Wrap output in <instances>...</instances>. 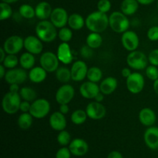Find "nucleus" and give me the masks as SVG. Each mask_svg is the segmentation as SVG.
I'll list each match as a JSON object with an SVG mask.
<instances>
[{
  "label": "nucleus",
  "mask_w": 158,
  "mask_h": 158,
  "mask_svg": "<svg viewBox=\"0 0 158 158\" xmlns=\"http://www.w3.org/2000/svg\"><path fill=\"white\" fill-rule=\"evenodd\" d=\"M69 16V15H68L66 9L61 7H57L52 9V14L49 19L52 24L57 29H61V28L65 27L66 24H68Z\"/></svg>",
  "instance_id": "14"
},
{
  "label": "nucleus",
  "mask_w": 158,
  "mask_h": 158,
  "mask_svg": "<svg viewBox=\"0 0 158 158\" xmlns=\"http://www.w3.org/2000/svg\"><path fill=\"white\" fill-rule=\"evenodd\" d=\"M6 52L4 50V49H3V47H1L0 48V55H1V56H0V63H2L3 61H4L5 58H6Z\"/></svg>",
  "instance_id": "53"
},
{
  "label": "nucleus",
  "mask_w": 158,
  "mask_h": 158,
  "mask_svg": "<svg viewBox=\"0 0 158 158\" xmlns=\"http://www.w3.org/2000/svg\"><path fill=\"white\" fill-rule=\"evenodd\" d=\"M87 117L88 116L86 114V110L78 109L73 112L70 119L72 123H74V124L81 125L86 122Z\"/></svg>",
  "instance_id": "33"
},
{
  "label": "nucleus",
  "mask_w": 158,
  "mask_h": 158,
  "mask_svg": "<svg viewBox=\"0 0 158 158\" xmlns=\"http://www.w3.org/2000/svg\"><path fill=\"white\" fill-rule=\"evenodd\" d=\"M19 13L23 18L30 19L35 16V9L29 4H23L19 9Z\"/></svg>",
  "instance_id": "35"
},
{
  "label": "nucleus",
  "mask_w": 158,
  "mask_h": 158,
  "mask_svg": "<svg viewBox=\"0 0 158 158\" xmlns=\"http://www.w3.org/2000/svg\"><path fill=\"white\" fill-rule=\"evenodd\" d=\"M121 43L123 48L129 52L137 50L140 44V40L135 32L127 30L122 33Z\"/></svg>",
  "instance_id": "12"
},
{
  "label": "nucleus",
  "mask_w": 158,
  "mask_h": 158,
  "mask_svg": "<svg viewBox=\"0 0 158 158\" xmlns=\"http://www.w3.org/2000/svg\"><path fill=\"white\" fill-rule=\"evenodd\" d=\"M139 2L137 0H123L120 5V11L126 15H132L137 12Z\"/></svg>",
  "instance_id": "26"
},
{
  "label": "nucleus",
  "mask_w": 158,
  "mask_h": 158,
  "mask_svg": "<svg viewBox=\"0 0 158 158\" xmlns=\"http://www.w3.org/2000/svg\"><path fill=\"white\" fill-rule=\"evenodd\" d=\"M22 98L19 93L8 92L4 95L2 101V106L5 113L8 114H15L19 110Z\"/></svg>",
  "instance_id": "4"
},
{
  "label": "nucleus",
  "mask_w": 158,
  "mask_h": 158,
  "mask_svg": "<svg viewBox=\"0 0 158 158\" xmlns=\"http://www.w3.org/2000/svg\"><path fill=\"white\" fill-rule=\"evenodd\" d=\"M157 8H158V2H157Z\"/></svg>",
  "instance_id": "57"
},
{
  "label": "nucleus",
  "mask_w": 158,
  "mask_h": 158,
  "mask_svg": "<svg viewBox=\"0 0 158 158\" xmlns=\"http://www.w3.org/2000/svg\"><path fill=\"white\" fill-rule=\"evenodd\" d=\"M157 158H158V157H157Z\"/></svg>",
  "instance_id": "58"
},
{
  "label": "nucleus",
  "mask_w": 158,
  "mask_h": 158,
  "mask_svg": "<svg viewBox=\"0 0 158 158\" xmlns=\"http://www.w3.org/2000/svg\"><path fill=\"white\" fill-rule=\"evenodd\" d=\"M146 75L152 81H155L158 79V68L154 65H150L146 68Z\"/></svg>",
  "instance_id": "40"
},
{
  "label": "nucleus",
  "mask_w": 158,
  "mask_h": 158,
  "mask_svg": "<svg viewBox=\"0 0 158 158\" xmlns=\"http://www.w3.org/2000/svg\"><path fill=\"white\" fill-rule=\"evenodd\" d=\"M2 47L7 54L15 55L24 48V40L19 35H11L6 39Z\"/></svg>",
  "instance_id": "9"
},
{
  "label": "nucleus",
  "mask_w": 158,
  "mask_h": 158,
  "mask_svg": "<svg viewBox=\"0 0 158 158\" xmlns=\"http://www.w3.org/2000/svg\"><path fill=\"white\" fill-rule=\"evenodd\" d=\"M35 16L40 20H47L50 18L52 9L51 5L47 2H40L35 8Z\"/></svg>",
  "instance_id": "23"
},
{
  "label": "nucleus",
  "mask_w": 158,
  "mask_h": 158,
  "mask_svg": "<svg viewBox=\"0 0 158 158\" xmlns=\"http://www.w3.org/2000/svg\"><path fill=\"white\" fill-rule=\"evenodd\" d=\"M107 158H123V155L121 154V153H120L119 151H111L109 154H108Z\"/></svg>",
  "instance_id": "47"
},
{
  "label": "nucleus",
  "mask_w": 158,
  "mask_h": 158,
  "mask_svg": "<svg viewBox=\"0 0 158 158\" xmlns=\"http://www.w3.org/2000/svg\"><path fill=\"white\" fill-rule=\"evenodd\" d=\"M86 25V19L78 13H73L69 16L68 26L73 30H80Z\"/></svg>",
  "instance_id": "27"
},
{
  "label": "nucleus",
  "mask_w": 158,
  "mask_h": 158,
  "mask_svg": "<svg viewBox=\"0 0 158 158\" xmlns=\"http://www.w3.org/2000/svg\"><path fill=\"white\" fill-rule=\"evenodd\" d=\"M69 111V107L68 104H60V112L63 114L64 115L67 114Z\"/></svg>",
  "instance_id": "48"
},
{
  "label": "nucleus",
  "mask_w": 158,
  "mask_h": 158,
  "mask_svg": "<svg viewBox=\"0 0 158 158\" xmlns=\"http://www.w3.org/2000/svg\"><path fill=\"white\" fill-rule=\"evenodd\" d=\"M56 29L50 20H40L35 26V34L43 42L52 43L58 36Z\"/></svg>",
  "instance_id": "2"
},
{
  "label": "nucleus",
  "mask_w": 158,
  "mask_h": 158,
  "mask_svg": "<svg viewBox=\"0 0 158 158\" xmlns=\"http://www.w3.org/2000/svg\"><path fill=\"white\" fill-rule=\"evenodd\" d=\"M29 77L27 72L23 68H13L10 69L6 72L5 80L9 85L16 83V84H22L26 81Z\"/></svg>",
  "instance_id": "10"
},
{
  "label": "nucleus",
  "mask_w": 158,
  "mask_h": 158,
  "mask_svg": "<svg viewBox=\"0 0 158 158\" xmlns=\"http://www.w3.org/2000/svg\"><path fill=\"white\" fill-rule=\"evenodd\" d=\"M50 103L43 98L36 99L32 102L29 113L35 119H43L49 114L50 111Z\"/></svg>",
  "instance_id": "6"
},
{
  "label": "nucleus",
  "mask_w": 158,
  "mask_h": 158,
  "mask_svg": "<svg viewBox=\"0 0 158 158\" xmlns=\"http://www.w3.org/2000/svg\"><path fill=\"white\" fill-rule=\"evenodd\" d=\"M56 77L57 80L60 83H67L72 80V75H71V70L69 68L66 66H61L57 69L56 71Z\"/></svg>",
  "instance_id": "30"
},
{
  "label": "nucleus",
  "mask_w": 158,
  "mask_h": 158,
  "mask_svg": "<svg viewBox=\"0 0 158 158\" xmlns=\"http://www.w3.org/2000/svg\"><path fill=\"white\" fill-rule=\"evenodd\" d=\"M86 26L90 32L101 33L109 26V16L98 10L91 12L86 19Z\"/></svg>",
  "instance_id": "1"
},
{
  "label": "nucleus",
  "mask_w": 158,
  "mask_h": 158,
  "mask_svg": "<svg viewBox=\"0 0 158 158\" xmlns=\"http://www.w3.org/2000/svg\"><path fill=\"white\" fill-rule=\"evenodd\" d=\"M1 1L3 2H6V3H9V4H12V3L16 2L18 0H1Z\"/></svg>",
  "instance_id": "56"
},
{
  "label": "nucleus",
  "mask_w": 158,
  "mask_h": 158,
  "mask_svg": "<svg viewBox=\"0 0 158 158\" xmlns=\"http://www.w3.org/2000/svg\"><path fill=\"white\" fill-rule=\"evenodd\" d=\"M80 54L84 59H89L93 56V49L87 45L83 46L80 49Z\"/></svg>",
  "instance_id": "45"
},
{
  "label": "nucleus",
  "mask_w": 158,
  "mask_h": 158,
  "mask_svg": "<svg viewBox=\"0 0 158 158\" xmlns=\"http://www.w3.org/2000/svg\"><path fill=\"white\" fill-rule=\"evenodd\" d=\"M131 73H132V72H131V69L128 67L123 68V69L121 70L122 77H123L124 78H126V79L127 78V77H129L130 76H131Z\"/></svg>",
  "instance_id": "49"
},
{
  "label": "nucleus",
  "mask_w": 158,
  "mask_h": 158,
  "mask_svg": "<svg viewBox=\"0 0 158 158\" xmlns=\"http://www.w3.org/2000/svg\"><path fill=\"white\" fill-rule=\"evenodd\" d=\"M31 107V102L26 101V100H23L20 103L19 110L23 113H29Z\"/></svg>",
  "instance_id": "46"
},
{
  "label": "nucleus",
  "mask_w": 158,
  "mask_h": 158,
  "mask_svg": "<svg viewBox=\"0 0 158 158\" xmlns=\"http://www.w3.org/2000/svg\"><path fill=\"white\" fill-rule=\"evenodd\" d=\"M19 84H16V83H13V84H10L9 86V91L12 93H19Z\"/></svg>",
  "instance_id": "50"
},
{
  "label": "nucleus",
  "mask_w": 158,
  "mask_h": 158,
  "mask_svg": "<svg viewBox=\"0 0 158 158\" xmlns=\"http://www.w3.org/2000/svg\"><path fill=\"white\" fill-rule=\"evenodd\" d=\"M86 112L89 118L97 120H101L106 116V110L101 103L93 101L88 103L86 107Z\"/></svg>",
  "instance_id": "13"
},
{
  "label": "nucleus",
  "mask_w": 158,
  "mask_h": 158,
  "mask_svg": "<svg viewBox=\"0 0 158 158\" xmlns=\"http://www.w3.org/2000/svg\"><path fill=\"white\" fill-rule=\"evenodd\" d=\"M148 61L151 65L158 66V49H153L148 55Z\"/></svg>",
  "instance_id": "44"
},
{
  "label": "nucleus",
  "mask_w": 158,
  "mask_h": 158,
  "mask_svg": "<svg viewBox=\"0 0 158 158\" xmlns=\"http://www.w3.org/2000/svg\"><path fill=\"white\" fill-rule=\"evenodd\" d=\"M57 141H58L59 144L63 147L69 145L71 142V136L69 133L65 130L60 131L58 136H57Z\"/></svg>",
  "instance_id": "39"
},
{
  "label": "nucleus",
  "mask_w": 158,
  "mask_h": 158,
  "mask_svg": "<svg viewBox=\"0 0 158 158\" xmlns=\"http://www.w3.org/2000/svg\"><path fill=\"white\" fill-rule=\"evenodd\" d=\"M75 96V89L71 85L65 83L62 85L56 93V100L59 104H68Z\"/></svg>",
  "instance_id": "11"
},
{
  "label": "nucleus",
  "mask_w": 158,
  "mask_h": 158,
  "mask_svg": "<svg viewBox=\"0 0 158 158\" xmlns=\"http://www.w3.org/2000/svg\"><path fill=\"white\" fill-rule=\"evenodd\" d=\"M139 120L140 123L145 127H152L157 120L155 112L149 107H144L139 113Z\"/></svg>",
  "instance_id": "22"
},
{
  "label": "nucleus",
  "mask_w": 158,
  "mask_h": 158,
  "mask_svg": "<svg viewBox=\"0 0 158 158\" xmlns=\"http://www.w3.org/2000/svg\"><path fill=\"white\" fill-rule=\"evenodd\" d=\"M0 8H1V14H0V20L4 21L10 18L12 15V9L10 4L2 2L0 3Z\"/></svg>",
  "instance_id": "37"
},
{
  "label": "nucleus",
  "mask_w": 158,
  "mask_h": 158,
  "mask_svg": "<svg viewBox=\"0 0 158 158\" xmlns=\"http://www.w3.org/2000/svg\"><path fill=\"white\" fill-rule=\"evenodd\" d=\"M153 87H154V92L158 95V79L155 81H154V85H153Z\"/></svg>",
  "instance_id": "55"
},
{
  "label": "nucleus",
  "mask_w": 158,
  "mask_h": 158,
  "mask_svg": "<svg viewBox=\"0 0 158 158\" xmlns=\"http://www.w3.org/2000/svg\"><path fill=\"white\" fill-rule=\"evenodd\" d=\"M148 57L144 52L139 50L130 52L127 56V63L130 68L135 70H142L148 67Z\"/></svg>",
  "instance_id": "5"
},
{
  "label": "nucleus",
  "mask_w": 158,
  "mask_h": 158,
  "mask_svg": "<svg viewBox=\"0 0 158 158\" xmlns=\"http://www.w3.org/2000/svg\"><path fill=\"white\" fill-rule=\"evenodd\" d=\"M58 37L63 43H68L73 38V31L70 28L63 27L58 32Z\"/></svg>",
  "instance_id": "38"
},
{
  "label": "nucleus",
  "mask_w": 158,
  "mask_h": 158,
  "mask_svg": "<svg viewBox=\"0 0 158 158\" xmlns=\"http://www.w3.org/2000/svg\"><path fill=\"white\" fill-rule=\"evenodd\" d=\"M35 59L34 54L26 52L22 54L19 57V64L22 68L25 69H31L34 67Z\"/></svg>",
  "instance_id": "28"
},
{
  "label": "nucleus",
  "mask_w": 158,
  "mask_h": 158,
  "mask_svg": "<svg viewBox=\"0 0 158 158\" xmlns=\"http://www.w3.org/2000/svg\"><path fill=\"white\" fill-rule=\"evenodd\" d=\"M34 117L31 115L30 113H23L20 114L19 117L17 120L18 126L22 130H28L32 126V122H33Z\"/></svg>",
  "instance_id": "31"
},
{
  "label": "nucleus",
  "mask_w": 158,
  "mask_h": 158,
  "mask_svg": "<svg viewBox=\"0 0 158 158\" xmlns=\"http://www.w3.org/2000/svg\"><path fill=\"white\" fill-rule=\"evenodd\" d=\"M24 48L34 55L40 54L43 50V41L37 35H28L24 40Z\"/></svg>",
  "instance_id": "16"
},
{
  "label": "nucleus",
  "mask_w": 158,
  "mask_h": 158,
  "mask_svg": "<svg viewBox=\"0 0 158 158\" xmlns=\"http://www.w3.org/2000/svg\"><path fill=\"white\" fill-rule=\"evenodd\" d=\"M6 68L1 63V65H0V78L1 79H4L6 77V72H7V71H6Z\"/></svg>",
  "instance_id": "52"
},
{
  "label": "nucleus",
  "mask_w": 158,
  "mask_h": 158,
  "mask_svg": "<svg viewBox=\"0 0 158 158\" xmlns=\"http://www.w3.org/2000/svg\"><path fill=\"white\" fill-rule=\"evenodd\" d=\"M130 20L127 15L120 12H114L109 16V26L114 32L117 33H123L127 31L130 27Z\"/></svg>",
  "instance_id": "3"
},
{
  "label": "nucleus",
  "mask_w": 158,
  "mask_h": 158,
  "mask_svg": "<svg viewBox=\"0 0 158 158\" xmlns=\"http://www.w3.org/2000/svg\"><path fill=\"white\" fill-rule=\"evenodd\" d=\"M139 2V4L143 5V6H148V5H151V3L154 2L155 0H137Z\"/></svg>",
  "instance_id": "54"
},
{
  "label": "nucleus",
  "mask_w": 158,
  "mask_h": 158,
  "mask_svg": "<svg viewBox=\"0 0 158 158\" xmlns=\"http://www.w3.org/2000/svg\"><path fill=\"white\" fill-rule=\"evenodd\" d=\"M88 66L83 60H77L71 66V75L72 80L75 82L83 81L87 76Z\"/></svg>",
  "instance_id": "15"
},
{
  "label": "nucleus",
  "mask_w": 158,
  "mask_h": 158,
  "mask_svg": "<svg viewBox=\"0 0 158 158\" xmlns=\"http://www.w3.org/2000/svg\"><path fill=\"white\" fill-rule=\"evenodd\" d=\"M19 95L21 97L22 100H26L29 102H33L34 100H36L37 94L35 89L28 86H24L22 87L19 90Z\"/></svg>",
  "instance_id": "32"
},
{
  "label": "nucleus",
  "mask_w": 158,
  "mask_h": 158,
  "mask_svg": "<svg viewBox=\"0 0 158 158\" xmlns=\"http://www.w3.org/2000/svg\"><path fill=\"white\" fill-rule=\"evenodd\" d=\"M111 9V2L110 0H99L97 2V9L103 13H107Z\"/></svg>",
  "instance_id": "41"
},
{
  "label": "nucleus",
  "mask_w": 158,
  "mask_h": 158,
  "mask_svg": "<svg viewBox=\"0 0 158 158\" xmlns=\"http://www.w3.org/2000/svg\"><path fill=\"white\" fill-rule=\"evenodd\" d=\"M40 66L47 73H53L57 70L60 65V60L56 54L52 52H45L40 59Z\"/></svg>",
  "instance_id": "8"
},
{
  "label": "nucleus",
  "mask_w": 158,
  "mask_h": 158,
  "mask_svg": "<svg viewBox=\"0 0 158 158\" xmlns=\"http://www.w3.org/2000/svg\"><path fill=\"white\" fill-rule=\"evenodd\" d=\"M94 100H95V101L99 102V103H101V102L104 100V94H103L102 92H100L97 96H96Z\"/></svg>",
  "instance_id": "51"
},
{
  "label": "nucleus",
  "mask_w": 158,
  "mask_h": 158,
  "mask_svg": "<svg viewBox=\"0 0 158 158\" xmlns=\"http://www.w3.org/2000/svg\"><path fill=\"white\" fill-rule=\"evenodd\" d=\"M117 85L118 82L115 77H108L102 80L99 86H100V92L103 93L104 95H110L117 89Z\"/></svg>",
  "instance_id": "24"
},
{
  "label": "nucleus",
  "mask_w": 158,
  "mask_h": 158,
  "mask_svg": "<svg viewBox=\"0 0 158 158\" xmlns=\"http://www.w3.org/2000/svg\"><path fill=\"white\" fill-rule=\"evenodd\" d=\"M49 125L51 128L56 131H61L66 129L67 122L66 117L60 111L54 112L49 117Z\"/></svg>",
  "instance_id": "21"
},
{
  "label": "nucleus",
  "mask_w": 158,
  "mask_h": 158,
  "mask_svg": "<svg viewBox=\"0 0 158 158\" xmlns=\"http://www.w3.org/2000/svg\"><path fill=\"white\" fill-rule=\"evenodd\" d=\"M100 92V86H98L97 83L89 80L82 83L80 87V94L85 99H94Z\"/></svg>",
  "instance_id": "19"
},
{
  "label": "nucleus",
  "mask_w": 158,
  "mask_h": 158,
  "mask_svg": "<svg viewBox=\"0 0 158 158\" xmlns=\"http://www.w3.org/2000/svg\"><path fill=\"white\" fill-rule=\"evenodd\" d=\"M145 144L151 150H158V127H150L145 131L143 134Z\"/></svg>",
  "instance_id": "20"
},
{
  "label": "nucleus",
  "mask_w": 158,
  "mask_h": 158,
  "mask_svg": "<svg viewBox=\"0 0 158 158\" xmlns=\"http://www.w3.org/2000/svg\"><path fill=\"white\" fill-rule=\"evenodd\" d=\"M69 149L73 155L82 157L88 152L89 145L83 139L75 138L71 140L70 143L69 144Z\"/></svg>",
  "instance_id": "18"
},
{
  "label": "nucleus",
  "mask_w": 158,
  "mask_h": 158,
  "mask_svg": "<svg viewBox=\"0 0 158 158\" xmlns=\"http://www.w3.org/2000/svg\"><path fill=\"white\" fill-rule=\"evenodd\" d=\"M71 154H71L69 148L63 147L57 151L56 154V158H70Z\"/></svg>",
  "instance_id": "43"
},
{
  "label": "nucleus",
  "mask_w": 158,
  "mask_h": 158,
  "mask_svg": "<svg viewBox=\"0 0 158 158\" xmlns=\"http://www.w3.org/2000/svg\"><path fill=\"white\" fill-rule=\"evenodd\" d=\"M29 79L34 83H40L44 81L47 77V72L40 66H34L28 73Z\"/></svg>",
  "instance_id": "25"
},
{
  "label": "nucleus",
  "mask_w": 158,
  "mask_h": 158,
  "mask_svg": "<svg viewBox=\"0 0 158 158\" xmlns=\"http://www.w3.org/2000/svg\"><path fill=\"white\" fill-rule=\"evenodd\" d=\"M148 38L151 41L155 42L158 40V26H154L150 28L148 31Z\"/></svg>",
  "instance_id": "42"
},
{
  "label": "nucleus",
  "mask_w": 158,
  "mask_h": 158,
  "mask_svg": "<svg viewBox=\"0 0 158 158\" xmlns=\"http://www.w3.org/2000/svg\"><path fill=\"white\" fill-rule=\"evenodd\" d=\"M127 88L133 94H138L143 91L145 85L144 77L140 73H132L126 80Z\"/></svg>",
  "instance_id": "7"
},
{
  "label": "nucleus",
  "mask_w": 158,
  "mask_h": 158,
  "mask_svg": "<svg viewBox=\"0 0 158 158\" xmlns=\"http://www.w3.org/2000/svg\"><path fill=\"white\" fill-rule=\"evenodd\" d=\"M56 55L60 63L64 65L70 64L74 60L73 53L70 46L68 43H63L62 42L59 45L58 48H57Z\"/></svg>",
  "instance_id": "17"
},
{
  "label": "nucleus",
  "mask_w": 158,
  "mask_h": 158,
  "mask_svg": "<svg viewBox=\"0 0 158 158\" xmlns=\"http://www.w3.org/2000/svg\"><path fill=\"white\" fill-rule=\"evenodd\" d=\"M86 42L88 46L92 48L93 49H96L100 47V46L102 45L103 38H102L100 33L91 32L86 37Z\"/></svg>",
  "instance_id": "29"
},
{
  "label": "nucleus",
  "mask_w": 158,
  "mask_h": 158,
  "mask_svg": "<svg viewBox=\"0 0 158 158\" xmlns=\"http://www.w3.org/2000/svg\"><path fill=\"white\" fill-rule=\"evenodd\" d=\"M86 78L88 79L89 81L97 83L103 78V72H102V70L99 67L92 66V67L88 69Z\"/></svg>",
  "instance_id": "34"
},
{
  "label": "nucleus",
  "mask_w": 158,
  "mask_h": 158,
  "mask_svg": "<svg viewBox=\"0 0 158 158\" xmlns=\"http://www.w3.org/2000/svg\"><path fill=\"white\" fill-rule=\"evenodd\" d=\"M19 63V59L16 56L15 54H8L6 55L4 61L2 63V64L6 68V69H13L15 68Z\"/></svg>",
  "instance_id": "36"
}]
</instances>
